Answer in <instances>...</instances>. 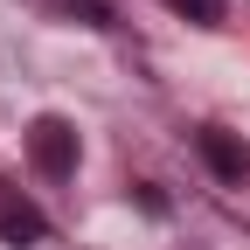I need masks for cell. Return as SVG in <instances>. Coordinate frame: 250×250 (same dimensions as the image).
Here are the masks:
<instances>
[{
  "mask_svg": "<svg viewBox=\"0 0 250 250\" xmlns=\"http://www.w3.org/2000/svg\"><path fill=\"white\" fill-rule=\"evenodd\" d=\"M28 160H35L42 181H77V160H83V139L62 111H42L28 125Z\"/></svg>",
  "mask_w": 250,
  "mask_h": 250,
  "instance_id": "obj_1",
  "label": "cell"
},
{
  "mask_svg": "<svg viewBox=\"0 0 250 250\" xmlns=\"http://www.w3.org/2000/svg\"><path fill=\"white\" fill-rule=\"evenodd\" d=\"M167 7H174L181 21H195V28H223V14H229V0H167Z\"/></svg>",
  "mask_w": 250,
  "mask_h": 250,
  "instance_id": "obj_4",
  "label": "cell"
},
{
  "mask_svg": "<svg viewBox=\"0 0 250 250\" xmlns=\"http://www.w3.org/2000/svg\"><path fill=\"white\" fill-rule=\"evenodd\" d=\"M195 153H202V167L223 181V188H243L250 181V139L229 132V125H202V132H195Z\"/></svg>",
  "mask_w": 250,
  "mask_h": 250,
  "instance_id": "obj_2",
  "label": "cell"
},
{
  "mask_svg": "<svg viewBox=\"0 0 250 250\" xmlns=\"http://www.w3.org/2000/svg\"><path fill=\"white\" fill-rule=\"evenodd\" d=\"M70 14H83L90 28H111V7H104V0H70Z\"/></svg>",
  "mask_w": 250,
  "mask_h": 250,
  "instance_id": "obj_5",
  "label": "cell"
},
{
  "mask_svg": "<svg viewBox=\"0 0 250 250\" xmlns=\"http://www.w3.org/2000/svg\"><path fill=\"white\" fill-rule=\"evenodd\" d=\"M0 243H14V250H35V243H49V215L21 195V188L0 174Z\"/></svg>",
  "mask_w": 250,
  "mask_h": 250,
  "instance_id": "obj_3",
  "label": "cell"
}]
</instances>
